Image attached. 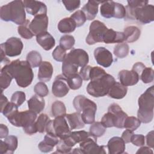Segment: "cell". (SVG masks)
<instances>
[{
    "label": "cell",
    "mask_w": 154,
    "mask_h": 154,
    "mask_svg": "<svg viewBox=\"0 0 154 154\" xmlns=\"http://www.w3.org/2000/svg\"><path fill=\"white\" fill-rule=\"evenodd\" d=\"M75 43L74 37L71 35H64L61 37L60 40V46L66 51L73 48Z\"/></svg>",
    "instance_id": "41"
},
{
    "label": "cell",
    "mask_w": 154,
    "mask_h": 154,
    "mask_svg": "<svg viewBox=\"0 0 154 154\" xmlns=\"http://www.w3.org/2000/svg\"><path fill=\"white\" fill-rule=\"evenodd\" d=\"M65 117H66L70 128L72 130L81 129L85 126V123L81 117V114L79 112L66 114Z\"/></svg>",
    "instance_id": "26"
},
{
    "label": "cell",
    "mask_w": 154,
    "mask_h": 154,
    "mask_svg": "<svg viewBox=\"0 0 154 154\" xmlns=\"http://www.w3.org/2000/svg\"><path fill=\"white\" fill-rule=\"evenodd\" d=\"M129 51V46L126 43H118L114 48V55L119 58H123L128 55Z\"/></svg>",
    "instance_id": "37"
},
{
    "label": "cell",
    "mask_w": 154,
    "mask_h": 154,
    "mask_svg": "<svg viewBox=\"0 0 154 154\" xmlns=\"http://www.w3.org/2000/svg\"><path fill=\"white\" fill-rule=\"evenodd\" d=\"M108 28L99 20L93 21L89 28V33L86 37L85 42L89 45H94L96 43L102 42L103 37Z\"/></svg>",
    "instance_id": "9"
},
{
    "label": "cell",
    "mask_w": 154,
    "mask_h": 154,
    "mask_svg": "<svg viewBox=\"0 0 154 154\" xmlns=\"http://www.w3.org/2000/svg\"><path fill=\"white\" fill-rule=\"evenodd\" d=\"M133 134H134V132L132 131H131L129 129H126L123 132L121 138L123 139L125 143H129L131 142V137Z\"/></svg>",
    "instance_id": "56"
},
{
    "label": "cell",
    "mask_w": 154,
    "mask_h": 154,
    "mask_svg": "<svg viewBox=\"0 0 154 154\" xmlns=\"http://www.w3.org/2000/svg\"><path fill=\"white\" fill-rule=\"evenodd\" d=\"M107 148L109 154H121L125 152V143L122 138L114 137L108 141Z\"/></svg>",
    "instance_id": "19"
},
{
    "label": "cell",
    "mask_w": 154,
    "mask_h": 154,
    "mask_svg": "<svg viewBox=\"0 0 154 154\" xmlns=\"http://www.w3.org/2000/svg\"><path fill=\"white\" fill-rule=\"evenodd\" d=\"M126 11L125 7L122 4L116 2V10L114 17L117 19H122L126 16Z\"/></svg>",
    "instance_id": "53"
},
{
    "label": "cell",
    "mask_w": 154,
    "mask_h": 154,
    "mask_svg": "<svg viewBox=\"0 0 154 154\" xmlns=\"http://www.w3.org/2000/svg\"><path fill=\"white\" fill-rule=\"evenodd\" d=\"M8 100L7 98L2 93L1 97V111L2 110V109L8 103Z\"/></svg>",
    "instance_id": "62"
},
{
    "label": "cell",
    "mask_w": 154,
    "mask_h": 154,
    "mask_svg": "<svg viewBox=\"0 0 154 154\" xmlns=\"http://www.w3.org/2000/svg\"><path fill=\"white\" fill-rule=\"evenodd\" d=\"M128 88L126 86L123 85L120 82H115L109 90L108 96L113 99H121L127 94Z\"/></svg>",
    "instance_id": "25"
},
{
    "label": "cell",
    "mask_w": 154,
    "mask_h": 154,
    "mask_svg": "<svg viewBox=\"0 0 154 154\" xmlns=\"http://www.w3.org/2000/svg\"><path fill=\"white\" fill-rule=\"evenodd\" d=\"M66 79L67 84L72 90H78L82 86V79L78 73L71 75Z\"/></svg>",
    "instance_id": "35"
},
{
    "label": "cell",
    "mask_w": 154,
    "mask_h": 154,
    "mask_svg": "<svg viewBox=\"0 0 154 154\" xmlns=\"http://www.w3.org/2000/svg\"><path fill=\"white\" fill-rule=\"evenodd\" d=\"M91 68V66L87 65L83 67H81L79 75L81 76L83 80L88 81L90 79V72Z\"/></svg>",
    "instance_id": "55"
},
{
    "label": "cell",
    "mask_w": 154,
    "mask_h": 154,
    "mask_svg": "<svg viewBox=\"0 0 154 154\" xmlns=\"http://www.w3.org/2000/svg\"><path fill=\"white\" fill-rule=\"evenodd\" d=\"M35 94L40 97L46 96L49 93V90L47 85L43 82H38L35 84L34 88Z\"/></svg>",
    "instance_id": "48"
},
{
    "label": "cell",
    "mask_w": 154,
    "mask_h": 154,
    "mask_svg": "<svg viewBox=\"0 0 154 154\" xmlns=\"http://www.w3.org/2000/svg\"><path fill=\"white\" fill-rule=\"evenodd\" d=\"M59 140L60 138L56 135L50 133H47L45 136L44 140L38 144V147L42 152H50L58 144Z\"/></svg>",
    "instance_id": "18"
},
{
    "label": "cell",
    "mask_w": 154,
    "mask_h": 154,
    "mask_svg": "<svg viewBox=\"0 0 154 154\" xmlns=\"http://www.w3.org/2000/svg\"><path fill=\"white\" fill-rule=\"evenodd\" d=\"M131 142L136 146H143L145 143L144 136L142 134H133Z\"/></svg>",
    "instance_id": "54"
},
{
    "label": "cell",
    "mask_w": 154,
    "mask_h": 154,
    "mask_svg": "<svg viewBox=\"0 0 154 154\" xmlns=\"http://www.w3.org/2000/svg\"><path fill=\"white\" fill-rule=\"evenodd\" d=\"M25 100V93L21 91H17L14 92L11 98V102L15 103L17 106H20Z\"/></svg>",
    "instance_id": "50"
},
{
    "label": "cell",
    "mask_w": 154,
    "mask_h": 154,
    "mask_svg": "<svg viewBox=\"0 0 154 154\" xmlns=\"http://www.w3.org/2000/svg\"><path fill=\"white\" fill-rule=\"evenodd\" d=\"M116 2L113 1H103L100 7V14L105 18L114 17Z\"/></svg>",
    "instance_id": "28"
},
{
    "label": "cell",
    "mask_w": 154,
    "mask_h": 154,
    "mask_svg": "<svg viewBox=\"0 0 154 154\" xmlns=\"http://www.w3.org/2000/svg\"><path fill=\"white\" fill-rule=\"evenodd\" d=\"M57 151L55 153H69L71 152L72 147L69 146L63 139H60L57 144Z\"/></svg>",
    "instance_id": "52"
},
{
    "label": "cell",
    "mask_w": 154,
    "mask_h": 154,
    "mask_svg": "<svg viewBox=\"0 0 154 154\" xmlns=\"http://www.w3.org/2000/svg\"><path fill=\"white\" fill-rule=\"evenodd\" d=\"M70 17L74 20L77 27L83 25L87 20L86 16L82 10L75 11L71 15Z\"/></svg>",
    "instance_id": "47"
},
{
    "label": "cell",
    "mask_w": 154,
    "mask_h": 154,
    "mask_svg": "<svg viewBox=\"0 0 154 154\" xmlns=\"http://www.w3.org/2000/svg\"><path fill=\"white\" fill-rule=\"evenodd\" d=\"M78 70V67L66 58L63 61L62 64V73L63 75L66 78L71 75L77 73Z\"/></svg>",
    "instance_id": "31"
},
{
    "label": "cell",
    "mask_w": 154,
    "mask_h": 154,
    "mask_svg": "<svg viewBox=\"0 0 154 154\" xmlns=\"http://www.w3.org/2000/svg\"><path fill=\"white\" fill-rule=\"evenodd\" d=\"M146 143L147 145L151 148H153L154 143H153V131H150L146 135Z\"/></svg>",
    "instance_id": "57"
},
{
    "label": "cell",
    "mask_w": 154,
    "mask_h": 154,
    "mask_svg": "<svg viewBox=\"0 0 154 154\" xmlns=\"http://www.w3.org/2000/svg\"><path fill=\"white\" fill-rule=\"evenodd\" d=\"M141 125V122L138 118L135 117L131 116L127 117L124 122L123 126L126 129H129L131 131H135L138 127H140Z\"/></svg>",
    "instance_id": "39"
},
{
    "label": "cell",
    "mask_w": 154,
    "mask_h": 154,
    "mask_svg": "<svg viewBox=\"0 0 154 154\" xmlns=\"http://www.w3.org/2000/svg\"><path fill=\"white\" fill-rule=\"evenodd\" d=\"M140 78L141 81L145 83L148 84L153 81L154 79V71L151 67H145L140 73Z\"/></svg>",
    "instance_id": "43"
},
{
    "label": "cell",
    "mask_w": 154,
    "mask_h": 154,
    "mask_svg": "<svg viewBox=\"0 0 154 154\" xmlns=\"http://www.w3.org/2000/svg\"><path fill=\"white\" fill-rule=\"evenodd\" d=\"M126 16L128 19L137 20L141 23L146 24L154 20V7L147 4L136 8L126 7Z\"/></svg>",
    "instance_id": "6"
},
{
    "label": "cell",
    "mask_w": 154,
    "mask_h": 154,
    "mask_svg": "<svg viewBox=\"0 0 154 154\" xmlns=\"http://www.w3.org/2000/svg\"><path fill=\"white\" fill-rule=\"evenodd\" d=\"M1 112L8 119L18 112V106L13 102H8Z\"/></svg>",
    "instance_id": "45"
},
{
    "label": "cell",
    "mask_w": 154,
    "mask_h": 154,
    "mask_svg": "<svg viewBox=\"0 0 154 154\" xmlns=\"http://www.w3.org/2000/svg\"><path fill=\"white\" fill-rule=\"evenodd\" d=\"M12 79L13 78L11 76L10 73L5 69L2 67L0 73V86L2 91L10 86Z\"/></svg>",
    "instance_id": "38"
},
{
    "label": "cell",
    "mask_w": 154,
    "mask_h": 154,
    "mask_svg": "<svg viewBox=\"0 0 154 154\" xmlns=\"http://www.w3.org/2000/svg\"><path fill=\"white\" fill-rule=\"evenodd\" d=\"M16 79L17 84L22 88L29 85L33 79L34 73L29 63L27 61L16 60L3 67Z\"/></svg>",
    "instance_id": "1"
},
{
    "label": "cell",
    "mask_w": 154,
    "mask_h": 154,
    "mask_svg": "<svg viewBox=\"0 0 154 154\" xmlns=\"http://www.w3.org/2000/svg\"><path fill=\"white\" fill-rule=\"evenodd\" d=\"M153 153V152L152 149H150L148 147H145V146L140 147L136 152L137 154H138V153Z\"/></svg>",
    "instance_id": "60"
},
{
    "label": "cell",
    "mask_w": 154,
    "mask_h": 154,
    "mask_svg": "<svg viewBox=\"0 0 154 154\" xmlns=\"http://www.w3.org/2000/svg\"><path fill=\"white\" fill-rule=\"evenodd\" d=\"M52 57L55 60L63 62L66 57V51L61 46H57L52 52Z\"/></svg>",
    "instance_id": "49"
},
{
    "label": "cell",
    "mask_w": 154,
    "mask_h": 154,
    "mask_svg": "<svg viewBox=\"0 0 154 154\" xmlns=\"http://www.w3.org/2000/svg\"><path fill=\"white\" fill-rule=\"evenodd\" d=\"M53 67L49 61H43L39 66L38 79L42 82H48L51 80L53 74Z\"/></svg>",
    "instance_id": "22"
},
{
    "label": "cell",
    "mask_w": 154,
    "mask_h": 154,
    "mask_svg": "<svg viewBox=\"0 0 154 154\" xmlns=\"http://www.w3.org/2000/svg\"><path fill=\"white\" fill-rule=\"evenodd\" d=\"M106 132V128L101 123V122H94L90 127L89 133L91 135L96 138L102 136Z\"/></svg>",
    "instance_id": "34"
},
{
    "label": "cell",
    "mask_w": 154,
    "mask_h": 154,
    "mask_svg": "<svg viewBox=\"0 0 154 154\" xmlns=\"http://www.w3.org/2000/svg\"><path fill=\"white\" fill-rule=\"evenodd\" d=\"M0 153H8V147L4 141H0Z\"/></svg>",
    "instance_id": "61"
},
{
    "label": "cell",
    "mask_w": 154,
    "mask_h": 154,
    "mask_svg": "<svg viewBox=\"0 0 154 154\" xmlns=\"http://www.w3.org/2000/svg\"><path fill=\"white\" fill-rule=\"evenodd\" d=\"M94 56L97 63L104 67H109L113 62L112 54L104 47H98L95 49Z\"/></svg>",
    "instance_id": "15"
},
{
    "label": "cell",
    "mask_w": 154,
    "mask_h": 154,
    "mask_svg": "<svg viewBox=\"0 0 154 154\" xmlns=\"http://www.w3.org/2000/svg\"><path fill=\"white\" fill-rule=\"evenodd\" d=\"M51 112L52 116L55 117L65 116L66 114V108L64 103L59 100L55 101L52 105Z\"/></svg>",
    "instance_id": "33"
},
{
    "label": "cell",
    "mask_w": 154,
    "mask_h": 154,
    "mask_svg": "<svg viewBox=\"0 0 154 154\" xmlns=\"http://www.w3.org/2000/svg\"><path fill=\"white\" fill-rule=\"evenodd\" d=\"M90 136L89 132L85 131H79L71 132L69 134V137L73 141V142L76 144V143H81V141L85 140L88 137Z\"/></svg>",
    "instance_id": "42"
},
{
    "label": "cell",
    "mask_w": 154,
    "mask_h": 154,
    "mask_svg": "<svg viewBox=\"0 0 154 154\" xmlns=\"http://www.w3.org/2000/svg\"><path fill=\"white\" fill-rule=\"evenodd\" d=\"M29 21L26 20L25 23L19 25L17 28V31L19 35L25 39H31L34 36V34L29 28Z\"/></svg>",
    "instance_id": "40"
},
{
    "label": "cell",
    "mask_w": 154,
    "mask_h": 154,
    "mask_svg": "<svg viewBox=\"0 0 154 154\" xmlns=\"http://www.w3.org/2000/svg\"><path fill=\"white\" fill-rule=\"evenodd\" d=\"M23 2L16 0L2 5L0 8V17L4 21H11L21 25L26 22V14Z\"/></svg>",
    "instance_id": "2"
},
{
    "label": "cell",
    "mask_w": 154,
    "mask_h": 154,
    "mask_svg": "<svg viewBox=\"0 0 154 154\" xmlns=\"http://www.w3.org/2000/svg\"><path fill=\"white\" fill-rule=\"evenodd\" d=\"M37 118V114L32 111L26 110L22 112H17L14 116L8 118V120L13 126L26 128L35 123Z\"/></svg>",
    "instance_id": "8"
},
{
    "label": "cell",
    "mask_w": 154,
    "mask_h": 154,
    "mask_svg": "<svg viewBox=\"0 0 154 154\" xmlns=\"http://www.w3.org/2000/svg\"><path fill=\"white\" fill-rule=\"evenodd\" d=\"M49 120V117L46 114H41L35 122L37 131L40 133H43L45 131L46 126Z\"/></svg>",
    "instance_id": "44"
},
{
    "label": "cell",
    "mask_w": 154,
    "mask_h": 154,
    "mask_svg": "<svg viewBox=\"0 0 154 154\" xmlns=\"http://www.w3.org/2000/svg\"><path fill=\"white\" fill-rule=\"evenodd\" d=\"M73 104L77 112H82L81 117L85 124L94 122L97 105L94 102L84 95H78L74 98Z\"/></svg>",
    "instance_id": "5"
},
{
    "label": "cell",
    "mask_w": 154,
    "mask_h": 154,
    "mask_svg": "<svg viewBox=\"0 0 154 154\" xmlns=\"http://www.w3.org/2000/svg\"><path fill=\"white\" fill-rule=\"evenodd\" d=\"M146 66L141 62H137L135 64H134L133 67H132V70H135L137 73H138V74L139 75V76L140 75L141 72H142V70L144 69V68Z\"/></svg>",
    "instance_id": "58"
},
{
    "label": "cell",
    "mask_w": 154,
    "mask_h": 154,
    "mask_svg": "<svg viewBox=\"0 0 154 154\" xmlns=\"http://www.w3.org/2000/svg\"><path fill=\"white\" fill-rule=\"evenodd\" d=\"M76 27L75 22L70 17L61 19L58 24V29L62 33L72 32L75 31Z\"/></svg>",
    "instance_id": "29"
},
{
    "label": "cell",
    "mask_w": 154,
    "mask_h": 154,
    "mask_svg": "<svg viewBox=\"0 0 154 154\" xmlns=\"http://www.w3.org/2000/svg\"><path fill=\"white\" fill-rule=\"evenodd\" d=\"M66 10L70 12L78 8L80 6L81 1L79 0H66L62 1Z\"/></svg>",
    "instance_id": "51"
},
{
    "label": "cell",
    "mask_w": 154,
    "mask_h": 154,
    "mask_svg": "<svg viewBox=\"0 0 154 154\" xmlns=\"http://www.w3.org/2000/svg\"><path fill=\"white\" fill-rule=\"evenodd\" d=\"M125 40L123 32L116 31L112 29H108L103 37V42L106 44L120 43Z\"/></svg>",
    "instance_id": "20"
},
{
    "label": "cell",
    "mask_w": 154,
    "mask_h": 154,
    "mask_svg": "<svg viewBox=\"0 0 154 154\" xmlns=\"http://www.w3.org/2000/svg\"><path fill=\"white\" fill-rule=\"evenodd\" d=\"M103 1L89 0L82 8V11L84 13L87 20H91L95 18L98 13V7L100 3Z\"/></svg>",
    "instance_id": "23"
},
{
    "label": "cell",
    "mask_w": 154,
    "mask_h": 154,
    "mask_svg": "<svg viewBox=\"0 0 154 154\" xmlns=\"http://www.w3.org/2000/svg\"><path fill=\"white\" fill-rule=\"evenodd\" d=\"M124 35L125 40L128 43H132L136 42L140 37L141 34L140 29L135 26H129L125 28Z\"/></svg>",
    "instance_id": "30"
},
{
    "label": "cell",
    "mask_w": 154,
    "mask_h": 154,
    "mask_svg": "<svg viewBox=\"0 0 154 154\" xmlns=\"http://www.w3.org/2000/svg\"><path fill=\"white\" fill-rule=\"evenodd\" d=\"M79 149L84 154H105L104 146H99L97 144V138L90 135L79 144Z\"/></svg>",
    "instance_id": "11"
},
{
    "label": "cell",
    "mask_w": 154,
    "mask_h": 154,
    "mask_svg": "<svg viewBox=\"0 0 154 154\" xmlns=\"http://www.w3.org/2000/svg\"><path fill=\"white\" fill-rule=\"evenodd\" d=\"M37 42L43 49L46 51L51 50L55 45V41L53 36L48 32H43L36 35Z\"/></svg>",
    "instance_id": "21"
},
{
    "label": "cell",
    "mask_w": 154,
    "mask_h": 154,
    "mask_svg": "<svg viewBox=\"0 0 154 154\" xmlns=\"http://www.w3.org/2000/svg\"><path fill=\"white\" fill-rule=\"evenodd\" d=\"M23 47L22 42L20 38L12 37L1 45V50L4 52L5 55L13 57L20 55Z\"/></svg>",
    "instance_id": "10"
},
{
    "label": "cell",
    "mask_w": 154,
    "mask_h": 154,
    "mask_svg": "<svg viewBox=\"0 0 154 154\" xmlns=\"http://www.w3.org/2000/svg\"><path fill=\"white\" fill-rule=\"evenodd\" d=\"M45 102L42 97L38 95H34L28 100V106L30 111L36 114L40 113L45 108Z\"/></svg>",
    "instance_id": "27"
},
{
    "label": "cell",
    "mask_w": 154,
    "mask_h": 154,
    "mask_svg": "<svg viewBox=\"0 0 154 154\" xmlns=\"http://www.w3.org/2000/svg\"><path fill=\"white\" fill-rule=\"evenodd\" d=\"M120 83L124 86H132L137 84L139 81L140 76L135 70H122L118 74Z\"/></svg>",
    "instance_id": "17"
},
{
    "label": "cell",
    "mask_w": 154,
    "mask_h": 154,
    "mask_svg": "<svg viewBox=\"0 0 154 154\" xmlns=\"http://www.w3.org/2000/svg\"><path fill=\"white\" fill-rule=\"evenodd\" d=\"M4 141L8 147V153H13L17 147V138L14 135L7 136L5 138Z\"/></svg>",
    "instance_id": "46"
},
{
    "label": "cell",
    "mask_w": 154,
    "mask_h": 154,
    "mask_svg": "<svg viewBox=\"0 0 154 154\" xmlns=\"http://www.w3.org/2000/svg\"><path fill=\"white\" fill-rule=\"evenodd\" d=\"M108 111H110L115 115L117 119L116 128L121 129L124 128L123 123L128 115L122 110V108L117 103H112L108 107Z\"/></svg>",
    "instance_id": "24"
},
{
    "label": "cell",
    "mask_w": 154,
    "mask_h": 154,
    "mask_svg": "<svg viewBox=\"0 0 154 154\" xmlns=\"http://www.w3.org/2000/svg\"><path fill=\"white\" fill-rule=\"evenodd\" d=\"M90 80L87 87V91L94 97H103L108 94L109 88L116 82L114 77L106 72Z\"/></svg>",
    "instance_id": "4"
},
{
    "label": "cell",
    "mask_w": 154,
    "mask_h": 154,
    "mask_svg": "<svg viewBox=\"0 0 154 154\" xmlns=\"http://www.w3.org/2000/svg\"><path fill=\"white\" fill-rule=\"evenodd\" d=\"M48 26V17L46 14H38L34 17L29 24V28L34 35L46 32Z\"/></svg>",
    "instance_id": "13"
},
{
    "label": "cell",
    "mask_w": 154,
    "mask_h": 154,
    "mask_svg": "<svg viewBox=\"0 0 154 154\" xmlns=\"http://www.w3.org/2000/svg\"><path fill=\"white\" fill-rule=\"evenodd\" d=\"M101 123L106 128L111 127H116L117 119L115 115L110 112L108 111L103 115L101 119Z\"/></svg>",
    "instance_id": "36"
},
{
    "label": "cell",
    "mask_w": 154,
    "mask_h": 154,
    "mask_svg": "<svg viewBox=\"0 0 154 154\" xmlns=\"http://www.w3.org/2000/svg\"><path fill=\"white\" fill-rule=\"evenodd\" d=\"M139 108L137 117L140 121L143 123L152 122L153 118L154 108V86L148 88L138 98Z\"/></svg>",
    "instance_id": "3"
},
{
    "label": "cell",
    "mask_w": 154,
    "mask_h": 154,
    "mask_svg": "<svg viewBox=\"0 0 154 154\" xmlns=\"http://www.w3.org/2000/svg\"><path fill=\"white\" fill-rule=\"evenodd\" d=\"M26 12L32 16L38 14H46L47 7L45 3L32 0H25L23 1Z\"/></svg>",
    "instance_id": "16"
},
{
    "label": "cell",
    "mask_w": 154,
    "mask_h": 154,
    "mask_svg": "<svg viewBox=\"0 0 154 154\" xmlns=\"http://www.w3.org/2000/svg\"><path fill=\"white\" fill-rule=\"evenodd\" d=\"M26 61L29 63L31 67L35 68L40 66L42 62V58L38 52L36 51H32L27 54Z\"/></svg>",
    "instance_id": "32"
},
{
    "label": "cell",
    "mask_w": 154,
    "mask_h": 154,
    "mask_svg": "<svg viewBox=\"0 0 154 154\" xmlns=\"http://www.w3.org/2000/svg\"><path fill=\"white\" fill-rule=\"evenodd\" d=\"M45 131L47 133L56 135L60 139L68 136L71 132L64 116L57 117L53 120H50L46 126Z\"/></svg>",
    "instance_id": "7"
},
{
    "label": "cell",
    "mask_w": 154,
    "mask_h": 154,
    "mask_svg": "<svg viewBox=\"0 0 154 154\" xmlns=\"http://www.w3.org/2000/svg\"><path fill=\"white\" fill-rule=\"evenodd\" d=\"M8 129L7 126L4 124L0 125V138H3L8 136Z\"/></svg>",
    "instance_id": "59"
},
{
    "label": "cell",
    "mask_w": 154,
    "mask_h": 154,
    "mask_svg": "<svg viewBox=\"0 0 154 154\" xmlns=\"http://www.w3.org/2000/svg\"><path fill=\"white\" fill-rule=\"evenodd\" d=\"M69 88L65 76L63 75L56 76L52 86V92L55 97H62L65 96L69 93Z\"/></svg>",
    "instance_id": "14"
},
{
    "label": "cell",
    "mask_w": 154,
    "mask_h": 154,
    "mask_svg": "<svg viewBox=\"0 0 154 154\" xmlns=\"http://www.w3.org/2000/svg\"><path fill=\"white\" fill-rule=\"evenodd\" d=\"M65 58L78 67H81L87 66L89 61L87 52L82 49H72Z\"/></svg>",
    "instance_id": "12"
}]
</instances>
